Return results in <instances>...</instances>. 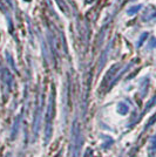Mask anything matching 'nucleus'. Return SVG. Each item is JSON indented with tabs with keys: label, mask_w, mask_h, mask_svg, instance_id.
<instances>
[{
	"label": "nucleus",
	"mask_w": 156,
	"mask_h": 157,
	"mask_svg": "<svg viewBox=\"0 0 156 157\" xmlns=\"http://www.w3.org/2000/svg\"><path fill=\"white\" fill-rule=\"evenodd\" d=\"M55 116V102H54V89H52L49 95L48 107L46 111V123H45V143H48L53 135V120Z\"/></svg>",
	"instance_id": "f257e3e1"
},
{
	"label": "nucleus",
	"mask_w": 156,
	"mask_h": 157,
	"mask_svg": "<svg viewBox=\"0 0 156 157\" xmlns=\"http://www.w3.org/2000/svg\"><path fill=\"white\" fill-rule=\"evenodd\" d=\"M82 146H83V137L81 134V129L75 123V126L73 127V157H80Z\"/></svg>",
	"instance_id": "f03ea898"
},
{
	"label": "nucleus",
	"mask_w": 156,
	"mask_h": 157,
	"mask_svg": "<svg viewBox=\"0 0 156 157\" xmlns=\"http://www.w3.org/2000/svg\"><path fill=\"white\" fill-rule=\"evenodd\" d=\"M2 79H4V81L6 82V84L8 86V88H11L13 79H12V75H11V73H10L8 71H6V69H4V71H2Z\"/></svg>",
	"instance_id": "7ed1b4c3"
},
{
	"label": "nucleus",
	"mask_w": 156,
	"mask_h": 157,
	"mask_svg": "<svg viewBox=\"0 0 156 157\" xmlns=\"http://www.w3.org/2000/svg\"><path fill=\"white\" fill-rule=\"evenodd\" d=\"M117 111L121 114V115H126V114H128V111H129V107L126 105L124 102H121L119 107H117Z\"/></svg>",
	"instance_id": "20e7f679"
},
{
	"label": "nucleus",
	"mask_w": 156,
	"mask_h": 157,
	"mask_svg": "<svg viewBox=\"0 0 156 157\" xmlns=\"http://www.w3.org/2000/svg\"><path fill=\"white\" fill-rule=\"evenodd\" d=\"M141 8H142V5H135V6L129 7L128 11H127V13H128V15H134V14H136Z\"/></svg>",
	"instance_id": "39448f33"
},
{
	"label": "nucleus",
	"mask_w": 156,
	"mask_h": 157,
	"mask_svg": "<svg viewBox=\"0 0 156 157\" xmlns=\"http://www.w3.org/2000/svg\"><path fill=\"white\" fill-rule=\"evenodd\" d=\"M147 38H148V33H147V32L142 33L141 36H140V39H139V41H137V43H136V46H137V47H141V46L143 45V42L145 41Z\"/></svg>",
	"instance_id": "423d86ee"
},
{
	"label": "nucleus",
	"mask_w": 156,
	"mask_h": 157,
	"mask_svg": "<svg viewBox=\"0 0 156 157\" xmlns=\"http://www.w3.org/2000/svg\"><path fill=\"white\" fill-rule=\"evenodd\" d=\"M155 105H156V94H155V96H154V97H153V99H151V100H150V101H149V102L145 105V111H148V110H149L151 107H154Z\"/></svg>",
	"instance_id": "0eeeda50"
},
{
	"label": "nucleus",
	"mask_w": 156,
	"mask_h": 157,
	"mask_svg": "<svg viewBox=\"0 0 156 157\" xmlns=\"http://www.w3.org/2000/svg\"><path fill=\"white\" fill-rule=\"evenodd\" d=\"M148 84H149V80L148 79H145V81L141 83V92H142V96H145L147 94V87H148Z\"/></svg>",
	"instance_id": "6e6552de"
},
{
	"label": "nucleus",
	"mask_w": 156,
	"mask_h": 157,
	"mask_svg": "<svg viewBox=\"0 0 156 157\" xmlns=\"http://www.w3.org/2000/svg\"><path fill=\"white\" fill-rule=\"evenodd\" d=\"M155 122H156V113H155V115L153 116V117H151V118H150V120L148 121V123H147V126H145V128H149L150 126H153V124H154Z\"/></svg>",
	"instance_id": "1a4fd4ad"
},
{
	"label": "nucleus",
	"mask_w": 156,
	"mask_h": 157,
	"mask_svg": "<svg viewBox=\"0 0 156 157\" xmlns=\"http://www.w3.org/2000/svg\"><path fill=\"white\" fill-rule=\"evenodd\" d=\"M149 48H154L156 47V38H151V40L149 42V46H148Z\"/></svg>",
	"instance_id": "9d476101"
},
{
	"label": "nucleus",
	"mask_w": 156,
	"mask_h": 157,
	"mask_svg": "<svg viewBox=\"0 0 156 157\" xmlns=\"http://www.w3.org/2000/svg\"><path fill=\"white\" fill-rule=\"evenodd\" d=\"M151 142L154 143V144H156V135L154 137H153V140H151Z\"/></svg>",
	"instance_id": "9b49d317"
},
{
	"label": "nucleus",
	"mask_w": 156,
	"mask_h": 157,
	"mask_svg": "<svg viewBox=\"0 0 156 157\" xmlns=\"http://www.w3.org/2000/svg\"><path fill=\"white\" fill-rule=\"evenodd\" d=\"M56 157H60V154H58V155H56Z\"/></svg>",
	"instance_id": "f8f14e48"
},
{
	"label": "nucleus",
	"mask_w": 156,
	"mask_h": 157,
	"mask_svg": "<svg viewBox=\"0 0 156 157\" xmlns=\"http://www.w3.org/2000/svg\"><path fill=\"white\" fill-rule=\"evenodd\" d=\"M154 17H156V12H155V14H154Z\"/></svg>",
	"instance_id": "ddd939ff"
}]
</instances>
